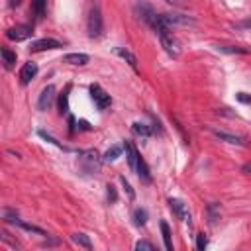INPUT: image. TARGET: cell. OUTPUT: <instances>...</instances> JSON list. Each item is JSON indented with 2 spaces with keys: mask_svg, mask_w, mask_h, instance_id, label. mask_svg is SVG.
<instances>
[{
  "mask_svg": "<svg viewBox=\"0 0 251 251\" xmlns=\"http://www.w3.org/2000/svg\"><path fill=\"white\" fill-rule=\"evenodd\" d=\"M102 30H104V20H102V10L98 4H94L88 12V20H86V32H88V38L96 40L102 36Z\"/></svg>",
  "mask_w": 251,
  "mask_h": 251,
  "instance_id": "obj_1",
  "label": "cell"
},
{
  "mask_svg": "<svg viewBox=\"0 0 251 251\" xmlns=\"http://www.w3.org/2000/svg\"><path fill=\"white\" fill-rule=\"evenodd\" d=\"M32 36H34V28L28 24H18V26H12L10 30H6V38L12 42H26Z\"/></svg>",
  "mask_w": 251,
  "mask_h": 251,
  "instance_id": "obj_2",
  "label": "cell"
},
{
  "mask_svg": "<svg viewBox=\"0 0 251 251\" xmlns=\"http://www.w3.org/2000/svg\"><path fill=\"white\" fill-rule=\"evenodd\" d=\"M81 165L84 167L86 173H98L100 171V157L94 149H88V151H83L81 153Z\"/></svg>",
  "mask_w": 251,
  "mask_h": 251,
  "instance_id": "obj_3",
  "label": "cell"
},
{
  "mask_svg": "<svg viewBox=\"0 0 251 251\" xmlns=\"http://www.w3.org/2000/svg\"><path fill=\"white\" fill-rule=\"evenodd\" d=\"M163 22L167 24V28L171 30V26H194L196 20L192 16H187V14H177V12H171V14H161Z\"/></svg>",
  "mask_w": 251,
  "mask_h": 251,
  "instance_id": "obj_4",
  "label": "cell"
},
{
  "mask_svg": "<svg viewBox=\"0 0 251 251\" xmlns=\"http://www.w3.org/2000/svg\"><path fill=\"white\" fill-rule=\"evenodd\" d=\"M90 96H92V100H94V104H96L98 110H106L112 104L110 94L106 90H102L100 84H90Z\"/></svg>",
  "mask_w": 251,
  "mask_h": 251,
  "instance_id": "obj_5",
  "label": "cell"
},
{
  "mask_svg": "<svg viewBox=\"0 0 251 251\" xmlns=\"http://www.w3.org/2000/svg\"><path fill=\"white\" fill-rule=\"evenodd\" d=\"M159 40H161V45L165 47V51L169 53V55H173V57H177L179 55V42L173 38V34H171V30H163V32H159Z\"/></svg>",
  "mask_w": 251,
  "mask_h": 251,
  "instance_id": "obj_6",
  "label": "cell"
},
{
  "mask_svg": "<svg viewBox=\"0 0 251 251\" xmlns=\"http://www.w3.org/2000/svg\"><path fill=\"white\" fill-rule=\"evenodd\" d=\"M55 96H57L55 86H53V84H47V86L42 90L40 98H38V108H40V110H49V108L53 106V102H55Z\"/></svg>",
  "mask_w": 251,
  "mask_h": 251,
  "instance_id": "obj_7",
  "label": "cell"
},
{
  "mask_svg": "<svg viewBox=\"0 0 251 251\" xmlns=\"http://www.w3.org/2000/svg\"><path fill=\"white\" fill-rule=\"evenodd\" d=\"M169 206H171V210L177 214V218H179L181 222H185V224L190 226V212H188V206H187L183 200H179V198H169Z\"/></svg>",
  "mask_w": 251,
  "mask_h": 251,
  "instance_id": "obj_8",
  "label": "cell"
},
{
  "mask_svg": "<svg viewBox=\"0 0 251 251\" xmlns=\"http://www.w3.org/2000/svg\"><path fill=\"white\" fill-rule=\"evenodd\" d=\"M61 47H63L61 42H57V40H53V38H43V40L34 42L30 49H32V51H47V49H61Z\"/></svg>",
  "mask_w": 251,
  "mask_h": 251,
  "instance_id": "obj_9",
  "label": "cell"
},
{
  "mask_svg": "<svg viewBox=\"0 0 251 251\" xmlns=\"http://www.w3.org/2000/svg\"><path fill=\"white\" fill-rule=\"evenodd\" d=\"M212 134H214L220 142H226V144H230V146H247L245 138H241V136H233V134L220 132V130H212Z\"/></svg>",
  "mask_w": 251,
  "mask_h": 251,
  "instance_id": "obj_10",
  "label": "cell"
},
{
  "mask_svg": "<svg viewBox=\"0 0 251 251\" xmlns=\"http://www.w3.org/2000/svg\"><path fill=\"white\" fill-rule=\"evenodd\" d=\"M124 149H126V157H128L130 169L136 173V171H138V161H140V153H138L136 146H134L132 142H126V144H124Z\"/></svg>",
  "mask_w": 251,
  "mask_h": 251,
  "instance_id": "obj_11",
  "label": "cell"
},
{
  "mask_svg": "<svg viewBox=\"0 0 251 251\" xmlns=\"http://www.w3.org/2000/svg\"><path fill=\"white\" fill-rule=\"evenodd\" d=\"M36 75H38V65H36L34 61H28V63L22 67V71H20V81H22V84H30Z\"/></svg>",
  "mask_w": 251,
  "mask_h": 251,
  "instance_id": "obj_12",
  "label": "cell"
},
{
  "mask_svg": "<svg viewBox=\"0 0 251 251\" xmlns=\"http://www.w3.org/2000/svg\"><path fill=\"white\" fill-rule=\"evenodd\" d=\"M90 61V57L86 53H67L63 57V63H69V65H75V67H83Z\"/></svg>",
  "mask_w": 251,
  "mask_h": 251,
  "instance_id": "obj_13",
  "label": "cell"
},
{
  "mask_svg": "<svg viewBox=\"0 0 251 251\" xmlns=\"http://www.w3.org/2000/svg\"><path fill=\"white\" fill-rule=\"evenodd\" d=\"M116 53H118V55H120V57H122V59H124L126 63H128V65H130V67H132V69H134V71L138 73V57H136V55H134V53H132L130 49H124V47H116Z\"/></svg>",
  "mask_w": 251,
  "mask_h": 251,
  "instance_id": "obj_14",
  "label": "cell"
},
{
  "mask_svg": "<svg viewBox=\"0 0 251 251\" xmlns=\"http://www.w3.org/2000/svg\"><path fill=\"white\" fill-rule=\"evenodd\" d=\"M218 51L230 53V55H247L251 53V47H241V45H216Z\"/></svg>",
  "mask_w": 251,
  "mask_h": 251,
  "instance_id": "obj_15",
  "label": "cell"
},
{
  "mask_svg": "<svg viewBox=\"0 0 251 251\" xmlns=\"http://www.w3.org/2000/svg\"><path fill=\"white\" fill-rule=\"evenodd\" d=\"M138 177L142 179V183H146V185H149L151 183V173H149V167H147V163L144 161V157L140 155V161H138Z\"/></svg>",
  "mask_w": 251,
  "mask_h": 251,
  "instance_id": "obj_16",
  "label": "cell"
},
{
  "mask_svg": "<svg viewBox=\"0 0 251 251\" xmlns=\"http://www.w3.org/2000/svg\"><path fill=\"white\" fill-rule=\"evenodd\" d=\"M71 239H73L77 245L84 247L86 251H92V241H90V237H88L86 233H83V231H77V233H73V235H71Z\"/></svg>",
  "mask_w": 251,
  "mask_h": 251,
  "instance_id": "obj_17",
  "label": "cell"
},
{
  "mask_svg": "<svg viewBox=\"0 0 251 251\" xmlns=\"http://www.w3.org/2000/svg\"><path fill=\"white\" fill-rule=\"evenodd\" d=\"M0 55H2V63H4V67L6 69H12L14 65H16V53L14 51H10L8 47H2V49H0Z\"/></svg>",
  "mask_w": 251,
  "mask_h": 251,
  "instance_id": "obj_18",
  "label": "cell"
},
{
  "mask_svg": "<svg viewBox=\"0 0 251 251\" xmlns=\"http://www.w3.org/2000/svg\"><path fill=\"white\" fill-rule=\"evenodd\" d=\"M122 151H124V146H112L106 153H104V157H102V161L104 163H114L120 155H122Z\"/></svg>",
  "mask_w": 251,
  "mask_h": 251,
  "instance_id": "obj_19",
  "label": "cell"
},
{
  "mask_svg": "<svg viewBox=\"0 0 251 251\" xmlns=\"http://www.w3.org/2000/svg\"><path fill=\"white\" fill-rule=\"evenodd\" d=\"M161 233H163V241H165V249L167 251H175V247H173V239H171V228H169V224L167 222H161Z\"/></svg>",
  "mask_w": 251,
  "mask_h": 251,
  "instance_id": "obj_20",
  "label": "cell"
},
{
  "mask_svg": "<svg viewBox=\"0 0 251 251\" xmlns=\"http://www.w3.org/2000/svg\"><path fill=\"white\" fill-rule=\"evenodd\" d=\"M132 132L136 136H140V138H149L151 136V128H149V126H146V124H142V122L132 124Z\"/></svg>",
  "mask_w": 251,
  "mask_h": 251,
  "instance_id": "obj_21",
  "label": "cell"
},
{
  "mask_svg": "<svg viewBox=\"0 0 251 251\" xmlns=\"http://www.w3.org/2000/svg\"><path fill=\"white\" fill-rule=\"evenodd\" d=\"M69 90H71V86H67V88L59 94V114H61V116L69 112Z\"/></svg>",
  "mask_w": 251,
  "mask_h": 251,
  "instance_id": "obj_22",
  "label": "cell"
},
{
  "mask_svg": "<svg viewBox=\"0 0 251 251\" xmlns=\"http://www.w3.org/2000/svg\"><path fill=\"white\" fill-rule=\"evenodd\" d=\"M134 224H136L138 228L146 226V224H147V210H144V208H136V210H134Z\"/></svg>",
  "mask_w": 251,
  "mask_h": 251,
  "instance_id": "obj_23",
  "label": "cell"
},
{
  "mask_svg": "<svg viewBox=\"0 0 251 251\" xmlns=\"http://www.w3.org/2000/svg\"><path fill=\"white\" fill-rule=\"evenodd\" d=\"M218 220H220V204H218V202H212V204L208 206V222L214 226Z\"/></svg>",
  "mask_w": 251,
  "mask_h": 251,
  "instance_id": "obj_24",
  "label": "cell"
},
{
  "mask_svg": "<svg viewBox=\"0 0 251 251\" xmlns=\"http://www.w3.org/2000/svg\"><path fill=\"white\" fill-rule=\"evenodd\" d=\"M22 230H26V231H32V233H38V235H47V231L43 230V228H38V226H34V224H28V222H24V220H20V224H18Z\"/></svg>",
  "mask_w": 251,
  "mask_h": 251,
  "instance_id": "obj_25",
  "label": "cell"
},
{
  "mask_svg": "<svg viewBox=\"0 0 251 251\" xmlns=\"http://www.w3.org/2000/svg\"><path fill=\"white\" fill-rule=\"evenodd\" d=\"M0 237H2V241H4V243H8V245H12L14 249H18V251H22V243H20L18 239H14V237H10V233H8L6 230H2V231H0Z\"/></svg>",
  "mask_w": 251,
  "mask_h": 251,
  "instance_id": "obj_26",
  "label": "cell"
},
{
  "mask_svg": "<svg viewBox=\"0 0 251 251\" xmlns=\"http://www.w3.org/2000/svg\"><path fill=\"white\" fill-rule=\"evenodd\" d=\"M45 10H47V4L43 2V0H38V2H34V12H36V18L42 20L45 16Z\"/></svg>",
  "mask_w": 251,
  "mask_h": 251,
  "instance_id": "obj_27",
  "label": "cell"
},
{
  "mask_svg": "<svg viewBox=\"0 0 251 251\" xmlns=\"http://www.w3.org/2000/svg\"><path fill=\"white\" fill-rule=\"evenodd\" d=\"M2 218H4V222H8V224H14V226H18V224H20L18 214H16V212H12V210H8V208L2 212Z\"/></svg>",
  "mask_w": 251,
  "mask_h": 251,
  "instance_id": "obj_28",
  "label": "cell"
},
{
  "mask_svg": "<svg viewBox=\"0 0 251 251\" xmlns=\"http://www.w3.org/2000/svg\"><path fill=\"white\" fill-rule=\"evenodd\" d=\"M38 134H40V138H43L45 142H49V144H53L55 147H59V149H65V151H67V147H65L63 144H59V142H57L55 138H51V136H49L47 132H43V130H42V132H38Z\"/></svg>",
  "mask_w": 251,
  "mask_h": 251,
  "instance_id": "obj_29",
  "label": "cell"
},
{
  "mask_svg": "<svg viewBox=\"0 0 251 251\" xmlns=\"http://www.w3.org/2000/svg\"><path fill=\"white\" fill-rule=\"evenodd\" d=\"M206 247H208V237H206V233H198V235H196V251H206Z\"/></svg>",
  "mask_w": 251,
  "mask_h": 251,
  "instance_id": "obj_30",
  "label": "cell"
},
{
  "mask_svg": "<svg viewBox=\"0 0 251 251\" xmlns=\"http://www.w3.org/2000/svg\"><path fill=\"white\" fill-rule=\"evenodd\" d=\"M136 251H155V249L147 239H142V241L136 243Z\"/></svg>",
  "mask_w": 251,
  "mask_h": 251,
  "instance_id": "obj_31",
  "label": "cell"
},
{
  "mask_svg": "<svg viewBox=\"0 0 251 251\" xmlns=\"http://www.w3.org/2000/svg\"><path fill=\"white\" fill-rule=\"evenodd\" d=\"M106 188H108V190H106V194H108V200H110V202H116V200H118V192H116V188H114L112 185H108Z\"/></svg>",
  "mask_w": 251,
  "mask_h": 251,
  "instance_id": "obj_32",
  "label": "cell"
},
{
  "mask_svg": "<svg viewBox=\"0 0 251 251\" xmlns=\"http://www.w3.org/2000/svg\"><path fill=\"white\" fill-rule=\"evenodd\" d=\"M233 28H237V30H251V18H245V20L237 22Z\"/></svg>",
  "mask_w": 251,
  "mask_h": 251,
  "instance_id": "obj_33",
  "label": "cell"
},
{
  "mask_svg": "<svg viewBox=\"0 0 251 251\" xmlns=\"http://www.w3.org/2000/svg\"><path fill=\"white\" fill-rule=\"evenodd\" d=\"M120 181H122V185H124V188H126V190H128V196H130V198H136V192L132 190V187H130V183H128V181H126L124 177H122Z\"/></svg>",
  "mask_w": 251,
  "mask_h": 251,
  "instance_id": "obj_34",
  "label": "cell"
},
{
  "mask_svg": "<svg viewBox=\"0 0 251 251\" xmlns=\"http://www.w3.org/2000/svg\"><path fill=\"white\" fill-rule=\"evenodd\" d=\"M235 98H237L239 102H243V104H251V96H249V94H245V92H237V94H235Z\"/></svg>",
  "mask_w": 251,
  "mask_h": 251,
  "instance_id": "obj_35",
  "label": "cell"
},
{
  "mask_svg": "<svg viewBox=\"0 0 251 251\" xmlns=\"http://www.w3.org/2000/svg\"><path fill=\"white\" fill-rule=\"evenodd\" d=\"M241 171H243L245 175H251V161H249V163H243V167H241Z\"/></svg>",
  "mask_w": 251,
  "mask_h": 251,
  "instance_id": "obj_36",
  "label": "cell"
}]
</instances>
